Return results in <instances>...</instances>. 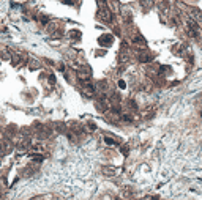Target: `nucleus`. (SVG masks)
<instances>
[{"mask_svg":"<svg viewBox=\"0 0 202 200\" xmlns=\"http://www.w3.org/2000/svg\"><path fill=\"white\" fill-rule=\"evenodd\" d=\"M186 29H188V33H189L193 38H196V40H199V38H201L199 24H198V22H196L193 18H188V19H186Z\"/></svg>","mask_w":202,"mask_h":200,"instance_id":"nucleus-1","label":"nucleus"},{"mask_svg":"<svg viewBox=\"0 0 202 200\" xmlns=\"http://www.w3.org/2000/svg\"><path fill=\"white\" fill-rule=\"evenodd\" d=\"M100 18L103 19V21H111L112 19V13L109 11V8L106 7H100Z\"/></svg>","mask_w":202,"mask_h":200,"instance_id":"nucleus-2","label":"nucleus"},{"mask_svg":"<svg viewBox=\"0 0 202 200\" xmlns=\"http://www.w3.org/2000/svg\"><path fill=\"white\" fill-rule=\"evenodd\" d=\"M82 92H84V95H87V96H93L95 95V87L92 84H88V82H82Z\"/></svg>","mask_w":202,"mask_h":200,"instance_id":"nucleus-3","label":"nucleus"},{"mask_svg":"<svg viewBox=\"0 0 202 200\" xmlns=\"http://www.w3.org/2000/svg\"><path fill=\"white\" fill-rule=\"evenodd\" d=\"M112 41H114L112 35H103L100 38V44H101V46H109V44H112Z\"/></svg>","mask_w":202,"mask_h":200,"instance_id":"nucleus-4","label":"nucleus"},{"mask_svg":"<svg viewBox=\"0 0 202 200\" xmlns=\"http://www.w3.org/2000/svg\"><path fill=\"white\" fill-rule=\"evenodd\" d=\"M103 173L106 176H114L115 175V169L114 167H108V165H104L103 167Z\"/></svg>","mask_w":202,"mask_h":200,"instance_id":"nucleus-5","label":"nucleus"},{"mask_svg":"<svg viewBox=\"0 0 202 200\" xmlns=\"http://www.w3.org/2000/svg\"><path fill=\"white\" fill-rule=\"evenodd\" d=\"M141 5H142V7L144 8H152V7H153V0H141Z\"/></svg>","mask_w":202,"mask_h":200,"instance_id":"nucleus-6","label":"nucleus"},{"mask_svg":"<svg viewBox=\"0 0 202 200\" xmlns=\"http://www.w3.org/2000/svg\"><path fill=\"white\" fill-rule=\"evenodd\" d=\"M104 140H106V143H109V145H117V140H114L112 137H106Z\"/></svg>","mask_w":202,"mask_h":200,"instance_id":"nucleus-7","label":"nucleus"},{"mask_svg":"<svg viewBox=\"0 0 202 200\" xmlns=\"http://www.w3.org/2000/svg\"><path fill=\"white\" fill-rule=\"evenodd\" d=\"M144 117H153V109H147L144 112Z\"/></svg>","mask_w":202,"mask_h":200,"instance_id":"nucleus-8","label":"nucleus"},{"mask_svg":"<svg viewBox=\"0 0 202 200\" xmlns=\"http://www.w3.org/2000/svg\"><path fill=\"white\" fill-rule=\"evenodd\" d=\"M48 80L51 82V84H55V77H54V74H48Z\"/></svg>","mask_w":202,"mask_h":200,"instance_id":"nucleus-9","label":"nucleus"},{"mask_svg":"<svg viewBox=\"0 0 202 200\" xmlns=\"http://www.w3.org/2000/svg\"><path fill=\"white\" fill-rule=\"evenodd\" d=\"M70 35H71L73 38H74V36H76V40H79V36H81V33H79V32H71V33H70Z\"/></svg>","mask_w":202,"mask_h":200,"instance_id":"nucleus-10","label":"nucleus"},{"mask_svg":"<svg viewBox=\"0 0 202 200\" xmlns=\"http://www.w3.org/2000/svg\"><path fill=\"white\" fill-rule=\"evenodd\" d=\"M128 151H130V148H128V147H122V153L125 154V156L128 154Z\"/></svg>","mask_w":202,"mask_h":200,"instance_id":"nucleus-11","label":"nucleus"},{"mask_svg":"<svg viewBox=\"0 0 202 200\" xmlns=\"http://www.w3.org/2000/svg\"><path fill=\"white\" fill-rule=\"evenodd\" d=\"M119 87H120V88H125V87H126L125 80H120V82H119Z\"/></svg>","mask_w":202,"mask_h":200,"instance_id":"nucleus-12","label":"nucleus"}]
</instances>
